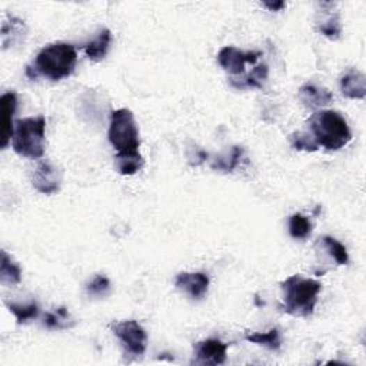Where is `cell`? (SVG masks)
Here are the masks:
<instances>
[{
  "label": "cell",
  "instance_id": "cell-17",
  "mask_svg": "<svg viewBox=\"0 0 366 366\" xmlns=\"http://www.w3.org/2000/svg\"><path fill=\"white\" fill-rule=\"evenodd\" d=\"M26 35V24L19 17L9 16L2 24V45L3 49L9 46H15L24 39Z\"/></svg>",
  "mask_w": 366,
  "mask_h": 366
},
{
  "label": "cell",
  "instance_id": "cell-29",
  "mask_svg": "<svg viewBox=\"0 0 366 366\" xmlns=\"http://www.w3.org/2000/svg\"><path fill=\"white\" fill-rule=\"evenodd\" d=\"M262 6L269 9L271 12H279L286 6V3L285 2H264Z\"/></svg>",
  "mask_w": 366,
  "mask_h": 366
},
{
  "label": "cell",
  "instance_id": "cell-25",
  "mask_svg": "<svg viewBox=\"0 0 366 366\" xmlns=\"http://www.w3.org/2000/svg\"><path fill=\"white\" fill-rule=\"evenodd\" d=\"M312 232V223L310 221L301 215L295 214L289 219V233L294 239H306Z\"/></svg>",
  "mask_w": 366,
  "mask_h": 366
},
{
  "label": "cell",
  "instance_id": "cell-15",
  "mask_svg": "<svg viewBox=\"0 0 366 366\" xmlns=\"http://www.w3.org/2000/svg\"><path fill=\"white\" fill-rule=\"evenodd\" d=\"M112 43V33L109 29H102L96 39L85 45V54L92 62H100L108 55V50Z\"/></svg>",
  "mask_w": 366,
  "mask_h": 366
},
{
  "label": "cell",
  "instance_id": "cell-9",
  "mask_svg": "<svg viewBox=\"0 0 366 366\" xmlns=\"http://www.w3.org/2000/svg\"><path fill=\"white\" fill-rule=\"evenodd\" d=\"M228 344L222 342L221 339H205V341L196 342L193 345V356L192 363L200 365H223L226 362L228 355Z\"/></svg>",
  "mask_w": 366,
  "mask_h": 366
},
{
  "label": "cell",
  "instance_id": "cell-13",
  "mask_svg": "<svg viewBox=\"0 0 366 366\" xmlns=\"http://www.w3.org/2000/svg\"><path fill=\"white\" fill-rule=\"evenodd\" d=\"M342 95L349 99H365L366 96V77L362 72L349 69L341 77Z\"/></svg>",
  "mask_w": 366,
  "mask_h": 366
},
{
  "label": "cell",
  "instance_id": "cell-6",
  "mask_svg": "<svg viewBox=\"0 0 366 366\" xmlns=\"http://www.w3.org/2000/svg\"><path fill=\"white\" fill-rule=\"evenodd\" d=\"M111 328L127 355L139 358L146 352L148 335L141 324L136 321H122L113 322Z\"/></svg>",
  "mask_w": 366,
  "mask_h": 366
},
{
  "label": "cell",
  "instance_id": "cell-21",
  "mask_svg": "<svg viewBox=\"0 0 366 366\" xmlns=\"http://www.w3.org/2000/svg\"><path fill=\"white\" fill-rule=\"evenodd\" d=\"M0 280L8 285H17L22 282V269L13 262L8 252L2 250V262H0Z\"/></svg>",
  "mask_w": 366,
  "mask_h": 366
},
{
  "label": "cell",
  "instance_id": "cell-2",
  "mask_svg": "<svg viewBox=\"0 0 366 366\" xmlns=\"http://www.w3.org/2000/svg\"><path fill=\"white\" fill-rule=\"evenodd\" d=\"M280 287L283 291L282 312L295 318H309L315 310L322 283L301 275H292L280 283Z\"/></svg>",
  "mask_w": 366,
  "mask_h": 366
},
{
  "label": "cell",
  "instance_id": "cell-11",
  "mask_svg": "<svg viewBox=\"0 0 366 366\" xmlns=\"http://www.w3.org/2000/svg\"><path fill=\"white\" fill-rule=\"evenodd\" d=\"M17 108V96L15 92H6L0 97V119H2V148L6 149L12 141L15 130V113Z\"/></svg>",
  "mask_w": 366,
  "mask_h": 366
},
{
  "label": "cell",
  "instance_id": "cell-20",
  "mask_svg": "<svg viewBox=\"0 0 366 366\" xmlns=\"http://www.w3.org/2000/svg\"><path fill=\"white\" fill-rule=\"evenodd\" d=\"M245 339L250 344H256L260 347H266L272 351H279L282 341L279 329L273 328L268 332H256V333H246Z\"/></svg>",
  "mask_w": 366,
  "mask_h": 366
},
{
  "label": "cell",
  "instance_id": "cell-28",
  "mask_svg": "<svg viewBox=\"0 0 366 366\" xmlns=\"http://www.w3.org/2000/svg\"><path fill=\"white\" fill-rule=\"evenodd\" d=\"M209 158L207 153L199 148H191L188 149V161L192 166H198V165H202L206 159Z\"/></svg>",
  "mask_w": 366,
  "mask_h": 366
},
{
  "label": "cell",
  "instance_id": "cell-26",
  "mask_svg": "<svg viewBox=\"0 0 366 366\" xmlns=\"http://www.w3.org/2000/svg\"><path fill=\"white\" fill-rule=\"evenodd\" d=\"M86 291L90 296H96V298L108 296L111 292V280L106 276L97 275L86 285Z\"/></svg>",
  "mask_w": 366,
  "mask_h": 366
},
{
  "label": "cell",
  "instance_id": "cell-22",
  "mask_svg": "<svg viewBox=\"0 0 366 366\" xmlns=\"http://www.w3.org/2000/svg\"><path fill=\"white\" fill-rule=\"evenodd\" d=\"M145 165V159L141 153L138 154H127V156H116L115 168L120 175H135Z\"/></svg>",
  "mask_w": 366,
  "mask_h": 366
},
{
  "label": "cell",
  "instance_id": "cell-18",
  "mask_svg": "<svg viewBox=\"0 0 366 366\" xmlns=\"http://www.w3.org/2000/svg\"><path fill=\"white\" fill-rule=\"evenodd\" d=\"M43 326L54 331H63L74 326V321H72L70 313L65 306L58 308L54 312H47L43 318Z\"/></svg>",
  "mask_w": 366,
  "mask_h": 366
},
{
  "label": "cell",
  "instance_id": "cell-5",
  "mask_svg": "<svg viewBox=\"0 0 366 366\" xmlns=\"http://www.w3.org/2000/svg\"><path fill=\"white\" fill-rule=\"evenodd\" d=\"M108 136L116 150V156L141 153L139 129L134 113L129 109H118L112 113Z\"/></svg>",
  "mask_w": 366,
  "mask_h": 366
},
{
  "label": "cell",
  "instance_id": "cell-3",
  "mask_svg": "<svg viewBox=\"0 0 366 366\" xmlns=\"http://www.w3.org/2000/svg\"><path fill=\"white\" fill-rule=\"evenodd\" d=\"M309 130L318 146L328 150H339L347 146L352 134L345 118L335 111H319L313 113L309 120Z\"/></svg>",
  "mask_w": 366,
  "mask_h": 366
},
{
  "label": "cell",
  "instance_id": "cell-10",
  "mask_svg": "<svg viewBox=\"0 0 366 366\" xmlns=\"http://www.w3.org/2000/svg\"><path fill=\"white\" fill-rule=\"evenodd\" d=\"M209 276L203 272H182L175 279V286L180 291H185L191 298L199 301L209 289Z\"/></svg>",
  "mask_w": 366,
  "mask_h": 366
},
{
  "label": "cell",
  "instance_id": "cell-12",
  "mask_svg": "<svg viewBox=\"0 0 366 366\" xmlns=\"http://www.w3.org/2000/svg\"><path fill=\"white\" fill-rule=\"evenodd\" d=\"M299 99L310 109H321L333 100L332 92L313 83H305L299 89Z\"/></svg>",
  "mask_w": 366,
  "mask_h": 366
},
{
  "label": "cell",
  "instance_id": "cell-27",
  "mask_svg": "<svg viewBox=\"0 0 366 366\" xmlns=\"http://www.w3.org/2000/svg\"><path fill=\"white\" fill-rule=\"evenodd\" d=\"M289 142L295 150H305V152H317L319 149L315 139L310 134L306 132H295L289 136Z\"/></svg>",
  "mask_w": 366,
  "mask_h": 366
},
{
  "label": "cell",
  "instance_id": "cell-8",
  "mask_svg": "<svg viewBox=\"0 0 366 366\" xmlns=\"http://www.w3.org/2000/svg\"><path fill=\"white\" fill-rule=\"evenodd\" d=\"M260 56H262L260 51H244L233 46H226L218 54V62L228 73L241 76L245 73L246 63H256Z\"/></svg>",
  "mask_w": 366,
  "mask_h": 366
},
{
  "label": "cell",
  "instance_id": "cell-24",
  "mask_svg": "<svg viewBox=\"0 0 366 366\" xmlns=\"http://www.w3.org/2000/svg\"><path fill=\"white\" fill-rule=\"evenodd\" d=\"M324 245V248L329 252V255L332 256V259L336 262V265H347L349 262V256L347 252V248L336 241L335 238L331 237H324L322 239H319Z\"/></svg>",
  "mask_w": 366,
  "mask_h": 366
},
{
  "label": "cell",
  "instance_id": "cell-23",
  "mask_svg": "<svg viewBox=\"0 0 366 366\" xmlns=\"http://www.w3.org/2000/svg\"><path fill=\"white\" fill-rule=\"evenodd\" d=\"M318 32L331 40H336L341 36V19L337 13H328L318 22Z\"/></svg>",
  "mask_w": 366,
  "mask_h": 366
},
{
  "label": "cell",
  "instance_id": "cell-7",
  "mask_svg": "<svg viewBox=\"0 0 366 366\" xmlns=\"http://www.w3.org/2000/svg\"><path fill=\"white\" fill-rule=\"evenodd\" d=\"M32 185L39 193H56L62 185V170L54 162L40 161L32 173Z\"/></svg>",
  "mask_w": 366,
  "mask_h": 366
},
{
  "label": "cell",
  "instance_id": "cell-16",
  "mask_svg": "<svg viewBox=\"0 0 366 366\" xmlns=\"http://www.w3.org/2000/svg\"><path fill=\"white\" fill-rule=\"evenodd\" d=\"M268 66L266 65H259L255 69H252L250 73L242 76V77H230L229 82L233 88L237 89H256L262 88L264 82L268 77Z\"/></svg>",
  "mask_w": 366,
  "mask_h": 366
},
{
  "label": "cell",
  "instance_id": "cell-4",
  "mask_svg": "<svg viewBox=\"0 0 366 366\" xmlns=\"http://www.w3.org/2000/svg\"><path fill=\"white\" fill-rule=\"evenodd\" d=\"M46 119L45 116L26 118L15 122L12 136L13 150L31 159H40L45 154L46 142Z\"/></svg>",
  "mask_w": 366,
  "mask_h": 366
},
{
  "label": "cell",
  "instance_id": "cell-14",
  "mask_svg": "<svg viewBox=\"0 0 366 366\" xmlns=\"http://www.w3.org/2000/svg\"><path fill=\"white\" fill-rule=\"evenodd\" d=\"M244 159H245V149L237 145L230 148L229 152L219 154L214 161H211V168L222 173H232L241 165Z\"/></svg>",
  "mask_w": 366,
  "mask_h": 366
},
{
  "label": "cell",
  "instance_id": "cell-19",
  "mask_svg": "<svg viewBox=\"0 0 366 366\" xmlns=\"http://www.w3.org/2000/svg\"><path fill=\"white\" fill-rule=\"evenodd\" d=\"M6 306L13 313L19 325L28 324L29 321H33L39 317V305L38 302L32 301L29 303H16V302H6Z\"/></svg>",
  "mask_w": 366,
  "mask_h": 366
},
{
  "label": "cell",
  "instance_id": "cell-1",
  "mask_svg": "<svg viewBox=\"0 0 366 366\" xmlns=\"http://www.w3.org/2000/svg\"><path fill=\"white\" fill-rule=\"evenodd\" d=\"M77 63V51L73 45L58 42L43 47L33 65L28 66L26 74L32 81L38 79L39 76H45L47 79L58 82L70 76L74 72Z\"/></svg>",
  "mask_w": 366,
  "mask_h": 366
}]
</instances>
